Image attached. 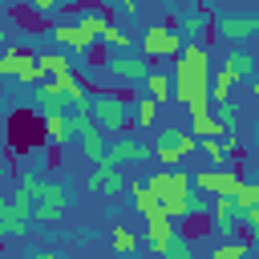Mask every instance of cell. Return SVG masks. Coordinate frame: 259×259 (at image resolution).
<instances>
[{
	"mask_svg": "<svg viewBox=\"0 0 259 259\" xmlns=\"http://www.w3.org/2000/svg\"><path fill=\"white\" fill-rule=\"evenodd\" d=\"M210 4H214V0H194V8H210Z\"/></svg>",
	"mask_w": 259,
	"mask_h": 259,
	"instance_id": "cell-42",
	"label": "cell"
},
{
	"mask_svg": "<svg viewBox=\"0 0 259 259\" xmlns=\"http://www.w3.org/2000/svg\"><path fill=\"white\" fill-rule=\"evenodd\" d=\"M198 146H202V154L214 162V166H235L227 154H223V146H219V138H198Z\"/></svg>",
	"mask_w": 259,
	"mask_h": 259,
	"instance_id": "cell-35",
	"label": "cell"
},
{
	"mask_svg": "<svg viewBox=\"0 0 259 259\" xmlns=\"http://www.w3.org/2000/svg\"><path fill=\"white\" fill-rule=\"evenodd\" d=\"M101 40H105V49H109V53H130V49H134V45H130V32H121L117 24H105Z\"/></svg>",
	"mask_w": 259,
	"mask_h": 259,
	"instance_id": "cell-30",
	"label": "cell"
},
{
	"mask_svg": "<svg viewBox=\"0 0 259 259\" xmlns=\"http://www.w3.org/2000/svg\"><path fill=\"white\" fill-rule=\"evenodd\" d=\"M89 190H101V194H121V190H125V174H121V166L93 162V170H89Z\"/></svg>",
	"mask_w": 259,
	"mask_h": 259,
	"instance_id": "cell-11",
	"label": "cell"
},
{
	"mask_svg": "<svg viewBox=\"0 0 259 259\" xmlns=\"http://www.w3.org/2000/svg\"><path fill=\"white\" fill-rule=\"evenodd\" d=\"M158 146H162V150H174V154H182V158H190L198 142L190 138V130H178V125H166V130L158 134Z\"/></svg>",
	"mask_w": 259,
	"mask_h": 259,
	"instance_id": "cell-17",
	"label": "cell"
},
{
	"mask_svg": "<svg viewBox=\"0 0 259 259\" xmlns=\"http://www.w3.org/2000/svg\"><path fill=\"white\" fill-rule=\"evenodd\" d=\"M69 206H73V190L61 186V182H45L40 198L32 202V223H36V227H53Z\"/></svg>",
	"mask_w": 259,
	"mask_h": 259,
	"instance_id": "cell-5",
	"label": "cell"
},
{
	"mask_svg": "<svg viewBox=\"0 0 259 259\" xmlns=\"http://www.w3.org/2000/svg\"><path fill=\"white\" fill-rule=\"evenodd\" d=\"M73 24H77V28L85 32V36H93V40L101 45V32H105V24H109V16H105L101 8H89V12H81V16L73 20Z\"/></svg>",
	"mask_w": 259,
	"mask_h": 259,
	"instance_id": "cell-21",
	"label": "cell"
},
{
	"mask_svg": "<svg viewBox=\"0 0 259 259\" xmlns=\"http://www.w3.org/2000/svg\"><path fill=\"white\" fill-rule=\"evenodd\" d=\"M186 113H190V130H194L190 138H194V142H198V138H219V134H223V125L214 121L210 105H206V109H186Z\"/></svg>",
	"mask_w": 259,
	"mask_h": 259,
	"instance_id": "cell-19",
	"label": "cell"
},
{
	"mask_svg": "<svg viewBox=\"0 0 259 259\" xmlns=\"http://www.w3.org/2000/svg\"><path fill=\"white\" fill-rule=\"evenodd\" d=\"M239 182H243L239 166H210V170L190 174V190H202V194H227L231 198L239 190Z\"/></svg>",
	"mask_w": 259,
	"mask_h": 259,
	"instance_id": "cell-6",
	"label": "cell"
},
{
	"mask_svg": "<svg viewBox=\"0 0 259 259\" xmlns=\"http://www.w3.org/2000/svg\"><path fill=\"white\" fill-rule=\"evenodd\" d=\"M0 259H4V255H0Z\"/></svg>",
	"mask_w": 259,
	"mask_h": 259,
	"instance_id": "cell-47",
	"label": "cell"
},
{
	"mask_svg": "<svg viewBox=\"0 0 259 259\" xmlns=\"http://www.w3.org/2000/svg\"><path fill=\"white\" fill-rule=\"evenodd\" d=\"M125 259H138V255H125Z\"/></svg>",
	"mask_w": 259,
	"mask_h": 259,
	"instance_id": "cell-45",
	"label": "cell"
},
{
	"mask_svg": "<svg viewBox=\"0 0 259 259\" xmlns=\"http://www.w3.org/2000/svg\"><path fill=\"white\" fill-rule=\"evenodd\" d=\"M206 202H210L206 194H194V190H190V194H186V214H206Z\"/></svg>",
	"mask_w": 259,
	"mask_h": 259,
	"instance_id": "cell-36",
	"label": "cell"
},
{
	"mask_svg": "<svg viewBox=\"0 0 259 259\" xmlns=\"http://www.w3.org/2000/svg\"><path fill=\"white\" fill-rule=\"evenodd\" d=\"M16 190H20L28 202H36L40 190H45V178H36V174H16Z\"/></svg>",
	"mask_w": 259,
	"mask_h": 259,
	"instance_id": "cell-34",
	"label": "cell"
},
{
	"mask_svg": "<svg viewBox=\"0 0 259 259\" xmlns=\"http://www.w3.org/2000/svg\"><path fill=\"white\" fill-rule=\"evenodd\" d=\"M178 32H182V40H194V45L210 49V40H214V16H210V8H190V12H182V16H178Z\"/></svg>",
	"mask_w": 259,
	"mask_h": 259,
	"instance_id": "cell-8",
	"label": "cell"
},
{
	"mask_svg": "<svg viewBox=\"0 0 259 259\" xmlns=\"http://www.w3.org/2000/svg\"><path fill=\"white\" fill-rule=\"evenodd\" d=\"M53 4H57V8H65V12H73V8L81 4V0H53Z\"/></svg>",
	"mask_w": 259,
	"mask_h": 259,
	"instance_id": "cell-39",
	"label": "cell"
},
{
	"mask_svg": "<svg viewBox=\"0 0 259 259\" xmlns=\"http://www.w3.org/2000/svg\"><path fill=\"white\" fill-rule=\"evenodd\" d=\"M12 77H16L20 85H28V89H32V85H40V81H45V69L36 65V57H28V61H24V65H20Z\"/></svg>",
	"mask_w": 259,
	"mask_h": 259,
	"instance_id": "cell-31",
	"label": "cell"
},
{
	"mask_svg": "<svg viewBox=\"0 0 259 259\" xmlns=\"http://www.w3.org/2000/svg\"><path fill=\"white\" fill-rule=\"evenodd\" d=\"M210 113H214V121H219L223 130H239V121H243V113H239V105H235V101L210 105Z\"/></svg>",
	"mask_w": 259,
	"mask_h": 259,
	"instance_id": "cell-27",
	"label": "cell"
},
{
	"mask_svg": "<svg viewBox=\"0 0 259 259\" xmlns=\"http://www.w3.org/2000/svg\"><path fill=\"white\" fill-rule=\"evenodd\" d=\"M219 146H223V154H227L235 166H239V158L247 154V150H243V134H239V130H223V134H219Z\"/></svg>",
	"mask_w": 259,
	"mask_h": 259,
	"instance_id": "cell-28",
	"label": "cell"
},
{
	"mask_svg": "<svg viewBox=\"0 0 259 259\" xmlns=\"http://www.w3.org/2000/svg\"><path fill=\"white\" fill-rule=\"evenodd\" d=\"M40 138H45V146H65L69 138H73V125H69V113H45L40 117Z\"/></svg>",
	"mask_w": 259,
	"mask_h": 259,
	"instance_id": "cell-14",
	"label": "cell"
},
{
	"mask_svg": "<svg viewBox=\"0 0 259 259\" xmlns=\"http://www.w3.org/2000/svg\"><path fill=\"white\" fill-rule=\"evenodd\" d=\"M247 255H251V247L239 243V239H227V243H219V247L210 251V259H247Z\"/></svg>",
	"mask_w": 259,
	"mask_h": 259,
	"instance_id": "cell-32",
	"label": "cell"
},
{
	"mask_svg": "<svg viewBox=\"0 0 259 259\" xmlns=\"http://www.w3.org/2000/svg\"><path fill=\"white\" fill-rule=\"evenodd\" d=\"M206 81H210V49L186 40L182 53L174 57V73H170V101L186 105V109H206Z\"/></svg>",
	"mask_w": 259,
	"mask_h": 259,
	"instance_id": "cell-1",
	"label": "cell"
},
{
	"mask_svg": "<svg viewBox=\"0 0 259 259\" xmlns=\"http://www.w3.org/2000/svg\"><path fill=\"white\" fill-rule=\"evenodd\" d=\"M158 259H194V243H190L186 235H174V239H170V247H166Z\"/></svg>",
	"mask_w": 259,
	"mask_h": 259,
	"instance_id": "cell-33",
	"label": "cell"
},
{
	"mask_svg": "<svg viewBox=\"0 0 259 259\" xmlns=\"http://www.w3.org/2000/svg\"><path fill=\"white\" fill-rule=\"evenodd\" d=\"M130 105H134V93L130 89H97L93 101H89V117L101 130L117 134V130L130 125Z\"/></svg>",
	"mask_w": 259,
	"mask_h": 259,
	"instance_id": "cell-2",
	"label": "cell"
},
{
	"mask_svg": "<svg viewBox=\"0 0 259 259\" xmlns=\"http://www.w3.org/2000/svg\"><path fill=\"white\" fill-rule=\"evenodd\" d=\"M113 4H117V8H121V12H130V16H134V12H138V0H113Z\"/></svg>",
	"mask_w": 259,
	"mask_h": 259,
	"instance_id": "cell-38",
	"label": "cell"
},
{
	"mask_svg": "<svg viewBox=\"0 0 259 259\" xmlns=\"http://www.w3.org/2000/svg\"><path fill=\"white\" fill-rule=\"evenodd\" d=\"M0 4H4V0H0Z\"/></svg>",
	"mask_w": 259,
	"mask_h": 259,
	"instance_id": "cell-46",
	"label": "cell"
},
{
	"mask_svg": "<svg viewBox=\"0 0 259 259\" xmlns=\"http://www.w3.org/2000/svg\"><path fill=\"white\" fill-rule=\"evenodd\" d=\"M130 109H134V125H138V130H150V125H154V117H158V105H154L146 93H142V97H134V105H130Z\"/></svg>",
	"mask_w": 259,
	"mask_h": 259,
	"instance_id": "cell-24",
	"label": "cell"
},
{
	"mask_svg": "<svg viewBox=\"0 0 259 259\" xmlns=\"http://www.w3.org/2000/svg\"><path fill=\"white\" fill-rule=\"evenodd\" d=\"M0 194H8V190H4V178H0Z\"/></svg>",
	"mask_w": 259,
	"mask_h": 259,
	"instance_id": "cell-44",
	"label": "cell"
},
{
	"mask_svg": "<svg viewBox=\"0 0 259 259\" xmlns=\"http://www.w3.org/2000/svg\"><path fill=\"white\" fill-rule=\"evenodd\" d=\"M32 259H61V255H53V251H36Z\"/></svg>",
	"mask_w": 259,
	"mask_h": 259,
	"instance_id": "cell-40",
	"label": "cell"
},
{
	"mask_svg": "<svg viewBox=\"0 0 259 259\" xmlns=\"http://www.w3.org/2000/svg\"><path fill=\"white\" fill-rule=\"evenodd\" d=\"M36 65L45 69V77H65V73H73V61H69V53H36Z\"/></svg>",
	"mask_w": 259,
	"mask_h": 259,
	"instance_id": "cell-22",
	"label": "cell"
},
{
	"mask_svg": "<svg viewBox=\"0 0 259 259\" xmlns=\"http://www.w3.org/2000/svg\"><path fill=\"white\" fill-rule=\"evenodd\" d=\"M142 85H146V97H150L154 105H166V101H170V73H166V69H150Z\"/></svg>",
	"mask_w": 259,
	"mask_h": 259,
	"instance_id": "cell-18",
	"label": "cell"
},
{
	"mask_svg": "<svg viewBox=\"0 0 259 259\" xmlns=\"http://www.w3.org/2000/svg\"><path fill=\"white\" fill-rule=\"evenodd\" d=\"M146 158H150V146L121 138V142L105 146V158H101V162H109V166H121V162H146Z\"/></svg>",
	"mask_w": 259,
	"mask_h": 259,
	"instance_id": "cell-15",
	"label": "cell"
},
{
	"mask_svg": "<svg viewBox=\"0 0 259 259\" xmlns=\"http://www.w3.org/2000/svg\"><path fill=\"white\" fill-rule=\"evenodd\" d=\"M174 235H178V223H170L162 210L146 219V243H150V255H162V251L170 247V239H174Z\"/></svg>",
	"mask_w": 259,
	"mask_h": 259,
	"instance_id": "cell-12",
	"label": "cell"
},
{
	"mask_svg": "<svg viewBox=\"0 0 259 259\" xmlns=\"http://www.w3.org/2000/svg\"><path fill=\"white\" fill-rule=\"evenodd\" d=\"M4 210H8V194H0V214H4Z\"/></svg>",
	"mask_w": 259,
	"mask_h": 259,
	"instance_id": "cell-41",
	"label": "cell"
},
{
	"mask_svg": "<svg viewBox=\"0 0 259 259\" xmlns=\"http://www.w3.org/2000/svg\"><path fill=\"white\" fill-rule=\"evenodd\" d=\"M182 32L178 28H170V24H150L146 32H142V57L154 65V61H174L178 53H182Z\"/></svg>",
	"mask_w": 259,
	"mask_h": 259,
	"instance_id": "cell-3",
	"label": "cell"
},
{
	"mask_svg": "<svg viewBox=\"0 0 259 259\" xmlns=\"http://www.w3.org/2000/svg\"><path fill=\"white\" fill-rule=\"evenodd\" d=\"M130 206H134V210H138L142 219L158 214V198H154V194H150V190L142 186V178H134V182H130Z\"/></svg>",
	"mask_w": 259,
	"mask_h": 259,
	"instance_id": "cell-20",
	"label": "cell"
},
{
	"mask_svg": "<svg viewBox=\"0 0 259 259\" xmlns=\"http://www.w3.org/2000/svg\"><path fill=\"white\" fill-rule=\"evenodd\" d=\"M32 105H40L45 113H69V101H65L57 77H45L40 85H32Z\"/></svg>",
	"mask_w": 259,
	"mask_h": 259,
	"instance_id": "cell-13",
	"label": "cell"
},
{
	"mask_svg": "<svg viewBox=\"0 0 259 259\" xmlns=\"http://www.w3.org/2000/svg\"><path fill=\"white\" fill-rule=\"evenodd\" d=\"M142 186L162 202V198H170V194H190V170H182V166H174V170H150L146 178H142Z\"/></svg>",
	"mask_w": 259,
	"mask_h": 259,
	"instance_id": "cell-7",
	"label": "cell"
},
{
	"mask_svg": "<svg viewBox=\"0 0 259 259\" xmlns=\"http://www.w3.org/2000/svg\"><path fill=\"white\" fill-rule=\"evenodd\" d=\"M49 36H53V40H57L65 53H77V57H85V53L97 45V40H93V36H85V32H81L73 20H57V24L49 28Z\"/></svg>",
	"mask_w": 259,
	"mask_h": 259,
	"instance_id": "cell-10",
	"label": "cell"
},
{
	"mask_svg": "<svg viewBox=\"0 0 259 259\" xmlns=\"http://www.w3.org/2000/svg\"><path fill=\"white\" fill-rule=\"evenodd\" d=\"M150 69H154V65H150L142 53H134V49H130V53H109V57H105V73H109V77H113L121 89L142 85Z\"/></svg>",
	"mask_w": 259,
	"mask_h": 259,
	"instance_id": "cell-4",
	"label": "cell"
},
{
	"mask_svg": "<svg viewBox=\"0 0 259 259\" xmlns=\"http://www.w3.org/2000/svg\"><path fill=\"white\" fill-rule=\"evenodd\" d=\"M24 231H28V219H20V214L8 206V210L0 214V243H4V239H20Z\"/></svg>",
	"mask_w": 259,
	"mask_h": 259,
	"instance_id": "cell-26",
	"label": "cell"
},
{
	"mask_svg": "<svg viewBox=\"0 0 259 259\" xmlns=\"http://www.w3.org/2000/svg\"><path fill=\"white\" fill-rule=\"evenodd\" d=\"M28 57H32V53H28L24 45H4V49H0V77H12Z\"/></svg>",
	"mask_w": 259,
	"mask_h": 259,
	"instance_id": "cell-23",
	"label": "cell"
},
{
	"mask_svg": "<svg viewBox=\"0 0 259 259\" xmlns=\"http://www.w3.org/2000/svg\"><path fill=\"white\" fill-rule=\"evenodd\" d=\"M231 202H235V210H251V206H259V182L243 178V182H239V190L231 194Z\"/></svg>",
	"mask_w": 259,
	"mask_h": 259,
	"instance_id": "cell-25",
	"label": "cell"
},
{
	"mask_svg": "<svg viewBox=\"0 0 259 259\" xmlns=\"http://www.w3.org/2000/svg\"><path fill=\"white\" fill-rule=\"evenodd\" d=\"M28 8H32V16H53V12H57L53 0H28Z\"/></svg>",
	"mask_w": 259,
	"mask_h": 259,
	"instance_id": "cell-37",
	"label": "cell"
},
{
	"mask_svg": "<svg viewBox=\"0 0 259 259\" xmlns=\"http://www.w3.org/2000/svg\"><path fill=\"white\" fill-rule=\"evenodd\" d=\"M109 243H113L117 255H134V251H138V235H134L130 227H113V231H109Z\"/></svg>",
	"mask_w": 259,
	"mask_h": 259,
	"instance_id": "cell-29",
	"label": "cell"
},
{
	"mask_svg": "<svg viewBox=\"0 0 259 259\" xmlns=\"http://www.w3.org/2000/svg\"><path fill=\"white\" fill-rule=\"evenodd\" d=\"M223 69L231 73V81H255V57L247 53V49H231L227 53V61H223Z\"/></svg>",
	"mask_w": 259,
	"mask_h": 259,
	"instance_id": "cell-16",
	"label": "cell"
},
{
	"mask_svg": "<svg viewBox=\"0 0 259 259\" xmlns=\"http://www.w3.org/2000/svg\"><path fill=\"white\" fill-rule=\"evenodd\" d=\"M4 45H8V32H4V28H0V49H4Z\"/></svg>",
	"mask_w": 259,
	"mask_h": 259,
	"instance_id": "cell-43",
	"label": "cell"
},
{
	"mask_svg": "<svg viewBox=\"0 0 259 259\" xmlns=\"http://www.w3.org/2000/svg\"><path fill=\"white\" fill-rule=\"evenodd\" d=\"M255 32H259V16H255V12H223V16L214 20V36L235 40V45L251 40Z\"/></svg>",
	"mask_w": 259,
	"mask_h": 259,
	"instance_id": "cell-9",
	"label": "cell"
}]
</instances>
